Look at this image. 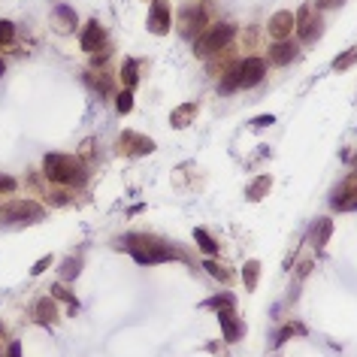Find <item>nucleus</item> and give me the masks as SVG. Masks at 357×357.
Wrapping results in <instances>:
<instances>
[{"label": "nucleus", "instance_id": "nucleus-1", "mask_svg": "<svg viewBox=\"0 0 357 357\" xmlns=\"http://www.w3.org/2000/svg\"><path fill=\"white\" fill-rule=\"evenodd\" d=\"M121 245L130 252V257H134L137 263H143V267H148V263H164V261H176V257H182L179 252H173L170 245L157 243V239L152 236H124Z\"/></svg>", "mask_w": 357, "mask_h": 357}, {"label": "nucleus", "instance_id": "nucleus-2", "mask_svg": "<svg viewBox=\"0 0 357 357\" xmlns=\"http://www.w3.org/2000/svg\"><path fill=\"white\" fill-rule=\"evenodd\" d=\"M43 173H46V179L55 182V185H82V182H85V170H82V164L73 155H64V152L46 155Z\"/></svg>", "mask_w": 357, "mask_h": 357}, {"label": "nucleus", "instance_id": "nucleus-3", "mask_svg": "<svg viewBox=\"0 0 357 357\" xmlns=\"http://www.w3.org/2000/svg\"><path fill=\"white\" fill-rule=\"evenodd\" d=\"M234 24H215V28L209 31H203L200 37L194 40V55L197 58H212V55H218L221 49H227V43L234 40Z\"/></svg>", "mask_w": 357, "mask_h": 357}, {"label": "nucleus", "instance_id": "nucleus-4", "mask_svg": "<svg viewBox=\"0 0 357 357\" xmlns=\"http://www.w3.org/2000/svg\"><path fill=\"white\" fill-rule=\"evenodd\" d=\"M294 24L300 28V43H315L324 31V19H321V10L315 3H303L300 12L294 15Z\"/></svg>", "mask_w": 357, "mask_h": 357}, {"label": "nucleus", "instance_id": "nucleus-5", "mask_svg": "<svg viewBox=\"0 0 357 357\" xmlns=\"http://www.w3.org/2000/svg\"><path fill=\"white\" fill-rule=\"evenodd\" d=\"M43 218V209L34 200H15L6 209H0V221L6 224H24V221H37Z\"/></svg>", "mask_w": 357, "mask_h": 357}, {"label": "nucleus", "instance_id": "nucleus-6", "mask_svg": "<svg viewBox=\"0 0 357 357\" xmlns=\"http://www.w3.org/2000/svg\"><path fill=\"white\" fill-rule=\"evenodd\" d=\"M203 28H206V10L203 6H185V10L179 12V31H182L185 40L194 43V40L203 34Z\"/></svg>", "mask_w": 357, "mask_h": 357}, {"label": "nucleus", "instance_id": "nucleus-7", "mask_svg": "<svg viewBox=\"0 0 357 357\" xmlns=\"http://www.w3.org/2000/svg\"><path fill=\"white\" fill-rule=\"evenodd\" d=\"M330 206H333L336 212H357V173L354 176H348L342 185L333 188V194H330Z\"/></svg>", "mask_w": 357, "mask_h": 357}, {"label": "nucleus", "instance_id": "nucleus-8", "mask_svg": "<svg viewBox=\"0 0 357 357\" xmlns=\"http://www.w3.org/2000/svg\"><path fill=\"white\" fill-rule=\"evenodd\" d=\"M263 73H267V64L261 58H245V61L236 64V76H239V88H254L263 82Z\"/></svg>", "mask_w": 357, "mask_h": 357}, {"label": "nucleus", "instance_id": "nucleus-9", "mask_svg": "<svg viewBox=\"0 0 357 357\" xmlns=\"http://www.w3.org/2000/svg\"><path fill=\"white\" fill-rule=\"evenodd\" d=\"M170 3L167 0H152V6H148V31H152L155 37H164L170 34Z\"/></svg>", "mask_w": 357, "mask_h": 357}, {"label": "nucleus", "instance_id": "nucleus-10", "mask_svg": "<svg viewBox=\"0 0 357 357\" xmlns=\"http://www.w3.org/2000/svg\"><path fill=\"white\" fill-rule=\"evenodd\" d=\"M119 148L121 155H130V157H143V155H152L155 152V143L143 134H134V130H124L121 139H119Z\"/></svg>", "mask_w": 357, "mask_h": 357}, {"label": "nucleus", "instance_id": "nucleus-11", "mask_svg": "<svg viewBox=\"0 0 357 357\" xmlns=\"http://www.w3.org/2000/svg\"><path fill=\"white\" fill-rule=\"evenodd\" d=\"M79 46H82V52H101V49L106 46V31L101 28V21H94L91 19L85 28H82V34H79Z\"/></svg>", "mask_w": 357, "mask_h": 357}, {"label": "nucleus", "instance_id": "nucleus-12", "mask_svg": "<svg viewBox=\"0 0 357 357\" xmlns=\"http://www.w3.org/2000/svg\"><path fill=\"white\" fill-rule=\"evenodd\" d=\"M218 321H221V336H224V342H239V339L245 336V324L236 318L234 309H230V312H218Z\"/></svg>", "mask_w": 357, "mask_h": 357}, {"label": "nucleus", "instance_id": "nucleus-13", "mask_svg": "<svg viewBox=\"0 0 357 357\" xmlns=\"http://www.w3.org/2000/svg\"><path fill=\"white\" fill-rule=\"evenodd\" d=\"M267 31H270V37L276 40V43H281V40H288L290 34H294V15L285 12V10L276 12V15L270 19V28H267Z\"/></svg>", "mask_w": 357, "mask_h": 357}, {"label": "nucleus", "instance_id": "nucleus-14", "mask_svg": "<svg viewBox=\"0 0 357 357\" xmlns=\"http://www.w3.org/2000/svg\"><path fill=\"white\" fill-rule=\"evenodd\" d=\"M267 58H270V64H276V67H288V64L297 58V43H290V40L272 43V49H270Z\"/></svg>", "mask_w": 357, "mask_h": 357}, {"label": "nucleus", "instance_id": "nucleus-15", "mask_svg": "<svg viewBox=\"0 0 357 357\" xmlns=\"http://www.w3.org/2000/svg\"><path fill=\"white\" fill-rule=\"evenodd\" d=\"M52 24L58 28V34H73V31H76V24H79V19H76V12H73L70 6H55Z\"/></svg>", "mask_w": 357, "mask_h": 357}, {"label": "nucleus", "instance_id": "nucleus-16", "mask_svg": "<svg viewBox=\"0 0 357 357\" xmlns=\"http://www.w3.org/2000/svg\"><path fill=\"white\" fill-rule=\"evenodd\" d=\"M34 318H37V324H43V327H52V324L58 321V306H55V300H40L37 309H34Z\"/></svg>", "mask_w": 357, "mask_h": 357}, {"label": "nucleus", "instance_id": "nucleus-17", "mask_svg": "<svg viewBox=\"0 0 357 357\" xmlns=\"http://www.w3.org/2000/svg\"><path fill=\"white\" fill-rule=\"evenodd\" d=\"M330 236H333V221H330V218H318V221H315V230H312L315 248H324Z\"/></svg>", "mask_w": 357, "mask_h": 357}, {"label": "nucleus", "instance_id": "nucleus-18", "mask_svg": "<svg viewBox=\"0 0 357 357\" xmlns=\"http://www.w3.org/2000/svg\"><path fill=\"white\" fill-rule=\"evenodd\" d=\"M194 115H197V103H185V106H179V110L170 115V124L173 128H188V124L194 121Z\"/></svg>", "mask_w": 357, "mask_h": 357}, {"label": "nucleus", "instance_id": "nucleus-19", "mask_svg": "<svg viewBox=\"0 0 357 357\" xmlns=\"http://www.w3.org/2000/svg\"><path fill=\"white\" fill-rule=\"evenodd\" d=\"M270 188H272V179H270V176H257V179H254V185H248V200H252V203L263 200Z\"/></svg>", "mask_w": 357, "mask_h": 357}, {"label": "nucleus", "instance_id": "nucleus-20", "mask_svg": "<svg viewBox=\"0 0 357 357\" xmlns=\"http://www.w3.org/2000/svg\"><path fill=\"white\" fill-rule=\"evenodd\" d=\"M257 281H261V261H248L245 267H243V285L248 290H254Z\"/></svg>", "mask_w": 357, "mask_h": 357}, {"label": "nucleus", "instance_id": "nucleus-21", "mask_svg": "<svg viewBox=\"0 0 357 357\" xmlns=\"http://www.w3.org/2000/svg\"><path fill=\"white\" fill-rule=\"evenodd\" d=\"M203 306H206V309L230 312V309H236V297H234V294H218V297H212V300H206Z\"/></svg>", "mask_w": 357, "mask_h": 357}, {"label": "nucleus", "instance_id": "nucleus-22", "mask_svg": "<svg viewBox=\"0 0 357 357\" xmlns=\"http://www.w3.org/2000/svg\"><path fill=\"white\" fill-rule=\"evenodd\" d=\"M137 79H139V64H137V58H128V61H124V67H121V82L128 88H134Z\"/></svg>", "mask_w": 357, "mask_h": 357}, {"label": "nucleus", "instance_id": "nucleus-23", "mask_svg": "<svg viewBox=\"0 0 357 357\" xmlns=\"http://www.w3.org/2000/svg\"><path fill=\"white\" fill-rule=\"evenodd\" d=\"M303 333H306V327H303V324H297V321L285 324V327L279 330V336H276V348H281V345H285L290 336H303Z\"/></svg>", "mask_w": 357, "mask_h": 357}, {"label": "nucleus", "instance_id": "nucleus-24", "mask_svg": "<svg viewBox=\"0 0 357 357\" xmlns=\"http://www.w3.org/2000/svg\"><path fill=\"white\" fill-rule=\"evenodd\" d=\"M194 243L200 245V248H203V252L209 254V257H212V254H218V243H215V239H212L209 234H206L203 227H197V230H194Z\"/></svg>", "mask_w": 357, "mask_h": 357}, {"label": "nucleus", "instance_id": "nucleus-25", "mask_svg": "<svg viewBox=\"0 0 357 357\" xmlns=\"http://www.w3.org/2000/svg\"><path fill=\"white\" fill-rule=\"evenodd\" d=\"M239 88V76H236V67L234 70H230V73H224V76H221V85H218V94L221 97H230V94H234V91Z\"/></svg>", "mask_w": 357, "mask_h": 357}, {"label": "nucleus", "instance_id": "nucleus-26", "mask_svg": "<svg viewBox=\"0 0 357 357\" xmlns=\"http://www.w3.org/2000/svg\"><path fill=\"white\" fill-rule=\"evenodd\" d=\"M354 64H357V46H351L348 52H342V55L336 58V61H333V70H336V73H345L348 67H354Z\"/></svg>", "mask_w": 357, "mask_h": 357}, {"label": "nucleus", "instance_id": "nucleus-27", "mask_svg": "<svg viewBox=\"0 0 357 357\" xmlns=\"http://www.w3.org/2000/svg\"><path fill=\"white\" fill-rule=\"evenodd\" d=\"M79 270H82V257H70V261H64L61 263V276L67 279V281H73L79 276Z\"/></svg>", "mask_w": 357, "mask_h": 357}, {"label": "nucleus", "instance_id": "nucleus-28", "mask_svg": "<svg viewBox=\"0 0 357 357\" xmlns=\"http://www.w3.org/2000/svg\"><path fill=\"white\" fill-rule=\"evenodd\" d=\"M115 110H119L121 115H128L130 110H134V91H121V94L119 97H115Z\"/></svg>", "mask_w": 357, "mask_h": 357}, {"label": "nucleus", "instance_id": "nucleus-29", "mask_svg": "<svg viewBox=\"0 0 357 357\" xmlns=\"http://www.w3.org/2000/svg\"><path fill=\"white\" fill-rule=\"evenodd\" d=\"M203 270H206V272H212V276L218 279V281H227V279H230L227 267H221V263H215V261H206V263H203Z\"/></svg>", "mask_w": 357, "mask_h": 357}, {"label": "nucleus", "instance_id": "nucleus-30", "mask_svg": "<svg viewBox=\"0 0 357 357\" xmlns=\"http://www.w3.org/2000/svg\"><path fill=\"white\" fill-rule=\"evenodd\" d=\"M12 37H15V24L12 21H0V46L12 43Z\"/></svg>", "mask_w": 357, "mask_h": 357}, {"label": "nucleus", "instance_id": "nucleus-31", "mask_svg": "<svg viewBox=\"0 0 357 357\" xmlns=\"http://www.w3.org/2000/svg\"><path fill=\"white\" fill-rule=\"evenodd\" d=\"M91 85H94L97 91H103V94H110V76H103V73H91Z\"/></svg>", "mask_w": 357, "mask_h": 357}, {"label": "nucleus", "instance_id": "nucleus-32", "mask_svg": "<svg viewBox=\"0 0 357 357\" xmlns=\"http://www.w3.org/2000/svg\"><path fill=\"white\" fill-rule=\"evenodd\" d=\"M10 191H15V179L0 173V194H10Z\"/></svg>", "mask_w": 357, "mask_h": 357}, {"label": "nucleus", "instance_id": "nucleus-33", "mask_svg": "<svg viewBox=\"0 0 357 357\" xmlns=\"http://www.w3.org/2000/svg\"><path fill=\"white\" fill-rule=\"evenodd\" d=\"M49 267H52V257H43V261L34 263V270H31V276H40V272H46Z\"/></svg>", "mask_w": 357, "mask_h": 357}, {"label": "nucleus", "instance_id": "nucleus-34", "mask_svg": "<svg viewBox=\"0 0 357 357\" xmlns=\"http://www.w3.org/2000/svg\"><path fill=\"white\" fill-rule=\"evenodd\" d=\"M342 3H345V0H318L315 6H318V10H339Z\"/></svg>", "mask_w": 357, "mask_h": 357}, {"label": "nucleus", "instance_id": "nucleus-35", "mask_svg": "<svg viewBox=\"0 0 357 357\" xmlns=\"http://www.w3.org/2000/svg\"><path fill=\"white\" fill-rule=\"evenodd\" d=\"M52 294H55V297H64V300H70L73 306H76V297H73V294H70V290H67V288H61V285H55V290H52Z\"/></svg>", "mask_w": 357, "mask_h": 357}, {"label": "nucleus", "instance_id": "nucleus-36", "mask_svg": "<svg viewBox=\"0 0 357 357\" xmlns=\"http://www.w3.org/2000/svg\"><path fill=\"white\" fill-rule=\"evenodd\" d=\"M270 124H276L272 115H261V119H254V128H270Z\"/></svg>", "mask_w": 357, "mask_h": 357}, {"label": "nucleus", "instance_id": "nucleus-37", "mask_svg": "<svg viewBox=\"0 0 357 357\" xmlns=\"http://www.w3.org/2000/svg\"><path fill=\"white\" fill-rule=\"evenodd\" d=\"M6 357H21V342H10V348H6Z\"/></svg>", "mask_w": 357, "mask_h": 357}, {"label": "nucleus", "instance_id": "nucleus-38", "mask_svg": "<svg viewBox=\"0 0 357 357\" xmlns=\"http://www.w3.org/2000/svg\"><path fill=\"white\" fill-rule=\"evenodd\" d=\"M354 173H357V157H354Z\"/></svg>", "mask_w": 357, "mask_h": 357}, {"label": "nucleus", "instance_id": "nucleus-39", "mask_svg": "<svg viewBox=\"0 0 357 357\" xmlns=\"http://www.w3.org/2000/svg\"><path fill=\"white\" fill-rule=\"evenodd\" d=\"M0 73H3V61H0Z\"/></svg>", "mask_w": 357, "mask_h": 357}]
</instances>
